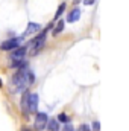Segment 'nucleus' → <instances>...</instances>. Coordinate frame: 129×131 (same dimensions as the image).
I'll list each match as a JSON object with an SVG mask.
<instances>
[{"instance_id": "13", "label": "nucleus", "mask_w": 129, "mask_h": 131, "mask_svg": "<svg viewBox=\"0 0 129 131\" xmlns=\"http://www.w3.org/2000/svg\"><path fill=\"white\" fill-rule=\"evenodd\" d=\"M58 122H68V117H67V114H64V113H61L59 116H58V119H56Z\"/></svg>"}, {"instance_id": "7", "label": "nucleus", "mask_w": 129, "mask_h": 131, "mask_svg": "<svg viewBox=\"0 0 129 131\" xmlns=\"http://www.w3.org/2000/svg\"><path fill=\"white\" fill-rule=\"evenodd\" d=\"M79 17H81V9L74 8V9L68 14L67 20H68V23H74V21H78V20H79Z\"/></svg>"}, {"instance_id": "16", "label": "nucleus", "mask_w": 129, "mask_h": 131, "mask_svg": "<svg viewBox=\"0 0 129 131\" xmlns=\"http://www.w3.org/2000/svg\"><path fill=\"white\" fill-rule=\"evenodd\" d=\"M64 131H74V130H73V127H71V125H68V124H67V125L64 127Z\"/></svg>"}, {"instance_id": "10", "label": "nucleus", "mask_w": 129, "mask_h": 131, "mask_svg": "<svg viewBox=\"0 0 129 131\" xmlns=\"http://www.w3.org/2000/svg\"><path fill=\"white\" fill-rule=\"evenodd\" d=\"M26 66H28V63L24 60H12L11 67H14V69H26Z\"/></svg>"}, {"instance_id": "9", "label": "nucleus", "mask_w": 129, "mask_h": 131, "mask_svg": "<svg viewBox=\"0 0 129 131\" xmlns=\"http://www.w3.org/2000/svg\"><path fill=\"white\" fill-rule=\"evenodd\" d=\"M46 127L49 128V131H59V122L56 119H50V121H47Z\"/></svg>"}, {"instance_id": "2", "label": "nucleus", "mask_w": 129, "mask_h": 131, "mask_svg": "<svg viewBox=\"0 0 129 131\" xmlns=\"http://www.w3.org/2000/svg\"><path fill=\"white\" fill-rule=\"evenodd\" d=\"M47 121H49V117H47V114H46V113H36L33 127H35L38 131L44 130V128H46V125H47Z\"/></svg>"}, {"instance_id": "14", "label": "nucleus", "mask_w": 129, "mask_h": 131, "mask_svg": "<svg viewBox=\"0 0 129 131\" xmlns=\"http://www.w3.org/2000/svg\"><path fill=\"white\" fill-rule=\"evenodd\" d=\"M78 131H91V128H90L88 125H85V124H84V125H81V127L78 128Z\"/></svg>"}, {"instance_id": "18", "label": "nucleus", "mask_w": 129, "mask_h": 131, "mask_svg": "<svg viewBox=\"0 0 129 131\" xmlns=\"http://www.w3.org/2000/svg\"><path fill=\"white\" fill-rule=\"evenodd\" d=\"M23 131H29V130H28V128H23Z\"/></svg>"}, {"instance_id": "3", "label": "nucleus", "mask_w": 129, "mask_h": 131, "mask_svg": "<svg viewBox=\"0 0 129 131\" xmlns=\"http://www.w3.org/2000/svg\"><path fill=\"white\" fill-rule=\"evenodd\" d=\"M20 41H21V38H11V40L3 41L0 47H2V50H14L15 47L20 46Z\"/></svg>"}, {"instance_id": "11", "label": "nucleus", "mask_w": 129, "mask_h": 131, "mask_svg": "<svg viewBox=\"0 0 129 131\" xmlns=\"http://www.w3.org/2000/svg\"><path fill=\"white\" fill-rule=\"evenodd\" d=\"M62 31H64V21H58L56 28L53 29V35H58V34H61Z\"/></svg>"}, {"instance_id": "5", "label": "nucleus", "mask_w": 129, "mask_h": 131, "mask_svg": "<svg viewBox=\"0 0 129 131\" xmlns=\"http://www.w3.org/2000/svg\"><path fill=\"white\" fill-rule=\"evenodd\" d=\"M26 52H28L26 47H23V46L20 47V46H18V47H15L14 52L11 53V58H12V60H23L24 55H26Z\"/></svg>"}, {"instance_id": "6", "label": "nucleus", "mask_w": 129, "mask_h": 131, "mask_svg": "<svg viewBox=\"0 0 129 131\" xmlns=\"http://www.w3.org/2000/svg\"><path fill=\"white\" fill-rule=\"evenodd\" d=\"M36 110H38V95L31 93V96H29V113H36Z\"/></svg>"}, {"instance_id": "1", "label": "nucleus", "mask_w": 129, "mask_h": 131, "mask_svg": "<svg viewBox=\"0 0 129 131\" xmlns=\"http://www.w3.org/2000/svg\"><path fill=\"white\" fill-rule=\"evenodd\" d=\"M35 82V75L28 69H18V72L12 76V85L17 92H24Z\"/></svg>"}, {"instance_id": "17", "label": "nucleus", "mask_w": 129, "mask_h": 131, "mask_svg": "<svg viewBox=\"0 0 129 131\" xmlns=\"http://www.w3.org/2000/svg\"><path fill=\"white\" fill-rule=\"evenodd\" d=\"M94 3V0H85V5L87 6H90V5H93Z\"/></svg>"}, {"instance_id": "19", "label": "nucleus", "mask_w": 129, "mask_h": 131, "mask_svg": "<svg viewBox=\"0 0 129 131\" xmlns=\"http://www.w3.org/2000/svg\"><path fill=\"white\" fill-rule=\"evenodd\" d=\"M0 87H2V81H0Z\"/></svg>"}, {"instance_id": "8", "label": "nucleus", "mask_w": 129, "mask_h": 131, "mask_svg": "<svg viewBox=\"0 0 129 131\" xmlns=\"http://www.w3.org/2000/svg\"><path fill=\"white\" fill-rule=\"evenodd\" d=\"M40 29H41V26H40L38 23H29V25H28V29H26V32H24V35L35 34V32H38Z\"/></svg>"}, {"instance_id": "4", "label": "nucleus", "mask_w": 129, "mask_h": 131, "mask_svg": "<svg viewBox=\"0 0 129 131\" xmlns=\"http://www.w3.org/2000/svg\"><path fill=\"white\" fill-rule=\"evenodd\" d=\"M29 96H31V93L29 92H24L23 96H21V102H20L24 116H29Z\"/></svg>"}, {"instance_id": "12", "label": "nucleus", "mask_w": 129, "mask_h": 131, "mask_svg": "<svg viewBox=\"0 0 129 131\" xmlns=\"http://www.w3.org/2000/svg\"><path fill=\"white\" fill-rule=\"evenodd\" d=\"M64 9H65V3H61V5H59V8H58V11H56V14H55V20L61 17V14L64 12Z\"/></svg>"}, {"instance_id": "15", "label": "nucleus", "mask_w": 129, "mask_h": 131, "mask_svg": "<svg viewBox=\"0 0 129 131\" xmlns=\"http://www.w3.org/2000/svg\"><path fill=\"white\" fill-rule=\"evenodd\" d=\"M93 127H94V131H99V130H100V124H99L97 121L94 122V124H93Z\"/></svg>"}]
</instances>
